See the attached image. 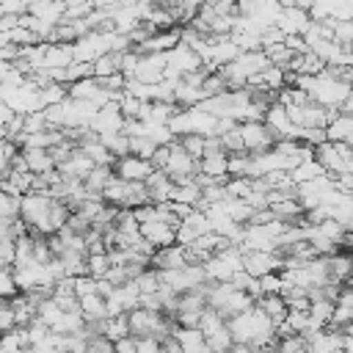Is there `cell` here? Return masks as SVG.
<instances>
[{"instance_id": "cell-1", "label": "cell", "mask_w": 353, "mask_h": 353, "mask_svg": "<svg viewBox=\"0 0 353 353\" xmlns=\"http://www.w3.org/2000/svg\"><path fill=\"white\" fill-rule=\"evenodd\" d=\"M292 85L303 88L312 102H317V105H323L328 110H342L347 97H350V88H353V83L336 77L331 69H325L320 74H295Z\"/></svg>"}, {"instance_id": "cell-2", "label": "cell", "mask_w": 353, "mask_h": 353, "mask_svg": "<svg viewBox=\"0 0 353 353\" xmlns=\"http://www.w3.org/2000/svg\"><path fill=\"white\" fill-rule=\"evenodd\" d=\"M168 127H171V132H174L176 138L190 135V132H199V135H215V130H218V116L201 110L199 105H196V108H179L176 116L168 121Z\"/></svg>"}, {"instance_id": "cell-3", "label": "cell", "mask_w": 353, "mask_h": 353, "mask_svg": "<svg viewBox=\"0 0 353 353\" xmlns=\"http://www.w3.org/2000/svg\"><path fill=\"white\" fill-rule=\"evenodd\" d=\"M165 55H168L165 77H185V74H193V72L207 69L201 52H196L193 47H188V44H182V41H179L176 47H171Z\"/></svg>"}, {"instance_id": "cell-4", "label": "cell", "mask_w": 353, "mask_h": 353, "mask_svg": "<svg viewBox=\"0 0 353 353\" xmlns=\"http://www.w3.org/2000/svg\"><path fill=\"white\" fill-rule=\"evenodd\" d=\"M163 171L174 179V182H188L199 174V160L179 143V138L174 143H168V160L163 165Z\"/></svg>"}, {"instance_id": "cell-5", "label": "cell", "mask_w": 353, "mask_h": 353, "mask_svg": "<svg viewBox=\"0 0 353 353\" xmlns=\"http://www.w3.org/2000/svg\"><path fill=\"white\" fill-rule=\"evenodd\" d=\"M240 135H243V143H245V152H268L279 143V138L273 135V130L262 121V119H248V121H240Z\"/></svg>"}, {"instance_id": "cell-6", "label": "cell", "mask_w": 353, "mask_h": 353, "mask_svg": "<svg viewBox=\"0 0 353 353\" xmlns=\"http://www.w3.org/2000/svg\"><path fill=\"white\" fill-rule=\"evenodd\" d=\"M265 124L273 130V135H276L279 141H298V138H301V130H303V127H298V124L292 121L287 105H281V102H273V105L268 108Z\"/></svg>"}, {"instance_id": "cell-7", "label": "cell", "mask_w": 353, "mask_h": 353, "mask_svg": "<svg viewBox=\"0 0 353 353\" xmlns=\"http://www.w3.org/2000/svg\"><path fill=\"white\" fill-rule=\"evenodd\" d=\"M240 52H243V50L234 44L232 36H210V41H207V52H204V63L215 72V69L232 63Z\"/></svg>"}, {"instance_id": "cell-8", "label": "cell", "mask_w": 353, "mask_h": 353, "mask_svg": "<svg viewBox=\"0 0 353 353\" xmlns=\"http://www.w3.org/2000/svg\"><path fill=\"white\" fill-rule=\"evenodd\" d=\"M116 176L127 179V182H146L152 174H154V163L146 160V157H138V154H124L116 160Z\"/></svg>"}, {"instance_id": "cell-9", "label": "cell", "mask_w": 353, "mask_h": 353, "mask_svg": "<svg viewBox=\"0 0 353 353\" xmlns=\"http://www.w3.org/2000/svg\"><path fill=\"white\" fill-rule=\"evenodd\" d=\"M245 270L254 279H262L268 273H281L284 270V256L276 251H245Z\"/></svg>"}, {"instance_id": "cell-10", "label": "cell", "mask_w": 353, "mask_h": 353, "mask_svg": "<svg viewBox=\"0 0 353 353\" xmlns=\"http://www.w3.org/2000/svg\"><path fill=\"white\" fill-rule=\"evenodd\" d=\"M165 66H168V55L165 52H141L138 69H135V80L141 83H163L165 80Z\"/></svg>"}, {"instance_id": "cell-11", "label": "cell", "mask_w": 353, "mask_h": 353, "mask_svg": "<svg viewBox=\"0 0 353 353\" xmlns=\"http://www.w3.org/2000/svg\"><path fill=\"white\" fill-rule=\"evenodd\" d=\"M97 113H99V108L94 102L69 97L63 102V130L66 127H91V121L97 119Z\"/></svg>"}, {"instance_id": "cell-12", "label": "cell", "mask_w": 353, "mask_h": 353, "mask_svg": "<svg viewBox=\"0 0 353 353\" xmlns=\"http://www.w3.org/2000/svg\"><path fill=\"white\" fill-rule=\"evenodd\" d=\"M312 14L309 8H301V6H287L281 8V17H279V28L287 33V36H303L309 28H312Z\"/></svg>"}, {"instance_id": "cell-13", "label": "cell", "mask_w": 353, "mask_h": 353, "mask_svg": "<svg viewBox=\"0 0 353 353\" xmlns=\"http://www.w3.org/2000/svg\"><path fill=\"white\" fill-rule=\"evenodd\" d=\"M124 124H127V116L121 113V105L119 102H108L99 108L97 119L91 121V130L105 135V132H124Z\"/></svg>"}, {"instance_id": "cell-14", "label": "cell", "mask_w": 353, "mask_h": 353, "mask_svg": "<svg viewBox=\"0 0 353 353\" xmlns=\"http://www.w3.org/2000/svg\"><path fill=\"white\" fill-rule=\"evenodd\" d=\"M210 232H212L210 215H207L204 210H196L193 215H188V218L179 223V229H176V243L188 245V243H193V240H199V237H204V234H210Z\"/></svg>"}, {"instance_id": "cell-15", "label": "cell", "mask_w": 353, "mask_h": 353, "mask_svg": "<svg viewBox=\"0 0 353 353\" xmlns=\"http://www.w3.org/2000/svg\"><path fill=\"white\" fill-rule=\"evenodd\" d=\"M28 14L55 28V25L66 22V0H30Z\"/></svg>"}, {"instance_id": "cell-16", "label": "cell", "mask_w": 353, "mask_h": 353, "mask_svg": "<svg viewBox=\"0 0 353 353\" xmlns=\"http://www.w3.org/2000/svg\"><path fill=\"white\" fill-rule=\"evenodd\" d=\"M309 353H342V342H345V334L342 328H320L317 334H312L309 339Z\"/></svg>"}, {"instance_id": "cell-17", "label": "cell", "mask_w": 353, "mask_h": 353, "mask_svg": "<svg viewBox=\"0 0 353 353\" xmlns=\"http://www.w3.org/2000/svg\"><path fill=\"white\" fill-rule=\"evenodd\" d=\"M74 44L69 41H47L44 50V69H69L74 63Z\"/></svg>"}, {"instance_id": "cell-18", "label": "cell", "mask_w": 353, "mask_h": 353, "mask_svg": "<svg viewBox=\"0 0 353 353\" xmlns=\"http://www.w3.org/2000/svg\"><path fill=\"white\" fill-rule=\"evenodd\" d=\"M141 234L152 243V245H157V248H165V245H174L176 243V226H171V223H165V221H143L141 223Z\"/></svg>"}, {"instance_id": "cell-19", "label": "cell", "mask_w": 353, "mask_h": 353, "mask_svg": "<svg viewBox=\"0 0 353 353\" xmlns=\"http://www.w3.org/2000/svg\"><path fill=\"white\" fill-rule=\"evenodd\" d=\"M188 262H190V256H188V248H185L182 243L157 248V254L152 256V265H154L157 270H176V268H185Z\"/></svg>"}, {"instance_id": "cell-20", "label": "cell", "mask_w": 353, "mask_h": 353, "mask_svg": "<svg viewBox=\"0 0 353 353\" xmlns=\"http://www.w3.org/2000/svg\"><path fill=\"white\" fill-rule=\"evenodd\" d=\"M174 339L179 342L182 353H212L210 350V342L204 336V331L196 325V328H185V325H176L174 328Z\"/></svg>"}, {"instance_id": "cell-21", "label": "cell", "mask_w": 353, "mask_h": 353, "mask_svg": "<svg viewBox=\"0 0 353 353\" xmlns=\"http://www.w3.org/2000/svg\"><path fill=\"white\" fill-rule=\"evenodd\" d=\"M97 163L80 149V146H74L72 149V154L58 165V171L63 174V176H72V179H85L88 174H91V168H94Z\"/></svg>"}, {"instance_id": "cell-22", "label": "cell", "mask_w": 353, "mask_h": 353, "mask_svg": "<svg viewBox=\"0 0 353 353\" xmlns=\"http://www.w3.org/2000/svg\"><path fill=\"white\" fill-rule=\"evenodd\" d=\"M199 171L207 174L212 182H229V152L204 154L199 160Z\"/></svg>"}, {"instance_id": "cell-23", "label": "cell", "mask_w": 353, "mask_h": 353, "mask_svg": "<svg viewBox=\"0 0 353 353\" xmlns=\"http://www.w3.org/2000/svg\"><path fill=\"white\" fill-rule=\"evenodd\" d=\"M176 110H179V105H176V102L154 99V102H143L141 119H143V121H152V124H168V121L176 116Z\"/></svg>"}, {"instance_id": "cell-24", "label": "cell", "mask_w": 353, "mask_h": 353, "mask_svg": "<svg viewBox=\"0 0 353 353\" xmlns=\"http://www.w3.org/2000/svg\"><path fill=\"white\" fill-rule=\"evenodd\" d=\"M22 160H25V168L33 174H50L58 168L50 149H22Z\"/></svg>"}, {"instance_id": "cell-25", "label": "cell", "mask_w": 353, "mask_h": 353, "mask_svg": "<svg viewBox=\"0 0 353 353\" xmlns=\"http://www.w3.org/2000/svg\"><path fill=\"white\" fill-rule=\"evenodd\" d=\"M80 312H83L85 323H102V320H108V298L99 295V292L83 295L80 298Z\"/></svg>"}, {"instance_id": "cell-26", "label": "cell", "mask_w": 353, "mask_h": 353, "mask_svg": "<svg viewBox=\"0 0 353 353\" xmlns=\"http://www.w3.org/2000/svg\"><path fill=\"white\" fill-rule=\"evenodd\" d=\"M218 207H221L229 218H234L237 223H251V221L256 218V212H259L251 201H245V199H234V196H229V199H226V201H221Z\"/></svg>"}, {"instance_id": "cell-27", "label": "cell", "mask_w": 353, "mask_h": 353, "mask_svg": "<svg viewBox=\"0 0 353 353\" xmlns=\"http://www.w3.org/2000/svg\"><path fill=\"white\" fill-rule=\"evenodd\" d=\"M256 306H262L268 314H270V320L279 325L281 320H287V314H290V303H287V298L281 295V292H268V295H262L259 301H256Z\"/></svg>"}, {"instance_id": "cell-28", "label": "cell", "mask_w": 353, "mask_h": 353, "mask_svg": "<svg viewBox=\"0 0 353 353\" xmlns=\"http://www.w3.org/2000/svg\"><path fill=\"white\" fill-rule=\"evenodd\" d=\"M25 350H30V334H28L25 325H17L14 331L3 334L0 353H25Z\"/></svg>"}, {"instance_id": "cell-29", "label": "cell", "mask_w": 353, "mask_h": 353, "mask_svg": "<svg viewBox=\"0 0 353 353\" xmlns=\"http://www.w3.org/2000/svg\"><path fill=\"white\" fill-rule=\"evenodd\" d=\"M328 265H331V281L336 284H347L350 276H353V254H334L328 256Z\"/></svg>"}, {"instance_id": "cell-30", "label": "cell", "mask_w": 353, "mask_h": 353, "mask_svg": "<svg viewBox=\"0 0 353 353\" xmlns=\"http://www.w3.org/2000/svg\"><path fill=\"white\" fill-rule=\"evenodd\" d=\"M130 185L132 182H127L121 176H113V182L102 190V199L108 204H113V207H127V201H130Z\"/></svg>"}, {"instance_id": "cell-31", "label": "cell", "mask_w": 353, "mask_h": 353, "mask_svg": "<svg viewBox=\"0 0 353 353\" xmlns=\"http://www.w3.org/2000/svg\"><path fill=\"white\" fill-rule=\"evenodd\" d=\"M113 176H116V168H113V165H94V168H91V174H88L83 182H85V188H88V190L102 193V190L113 182Z\"/></svg>"}, {"instance_id": "cell-32", "label": "cell", "mask_w": 353, "mask_h": 353, "mask_svg": "<svg viewBox=\"0 0 353 353\" xmlns=\"http://www.w3.org/2000/svg\"><path fill=\"white\" fill-rule=\"evenodd\" d=\"M121 72V52H105L94 61V77L105 80V77H113Z\"/></svg>"}, {"instance_id": "cell-33", "label": "cell", "mask_w": 353, "mask_h": 353, "mask_svg": "<svg viewBox=\"0 0 353 353\" xmlns=\"http://www.w3.org/2000/svg\"><path fill=\"white\" fill-rule=\"evenodd\" d=\"M99 141L110 149V154H116V157H124V154H130L132 152V138L127 135V132H105V135H99Z\"/></svg>"}, {"instance_id": "cell-34", "label": "cell", "mask_w": 353, "mask_h": 353, "mask_svg": "<svg viewBox=\"0 0 353 353\" xmlns=\"http://www.w3.org/2000/svg\"><path fill=\"white\" fill-rule=\"evenodd\" d=\"M323 174H325V168L317 163V157L303 160V163H298V165L290 171V176H292V182H295V185L309 182V179H317V176H323Z\"/></svg>"}, {"instance_id": "cell-35", "label": "cell", "mask_w": 353, "mask_h": 353, "mask_svg": "<svg viewBox=\"0 0 353 353\" xmlns=\"http://www.w3.org/2000/svg\"><path fill=\"white\" fill-rule=\"evenodd\" d=\"M116 232L121 234H141V218L130 207H119L116 212Z\"/></svg>"}, {"instance_id": "cell-36", "label": "cell", "mask_w": 353, "mask_h": 353, "mask_svg": "<svg viewBox=\"0 0 353 353\" xmlns=\"http://www.w3.org/2000/svg\"><path fill=\"white\" fill-rule=\"evenodd\" d=\"M201 0H179L174 8H171V14H174V19L176 22H182V25H190L199 14H201Z\"/></svg>"}, {"instance_id": "cell-37", "label": "cell", "mask_w": 353, "mask_h": 353, "mask_svg": "<svg viewBox=\"0 0 353 353\" xmlns=\"http://www.w3.org/2000/svg\"><path fill=\"white\" fill-rule=\"evenodd\" d=\"M69 99V83H47L41 85V102L47 105H61Z\"/></svg>"}, {"instance_id": "cell-38", "label": "cell", "mask_w": 353, "mask_h": 353, "mask_svg": "<svg viewBox=\"0 0 353 353\" xmlns=\"http://www.w3.org/2000/svg\"><path fill=\"white\" fill-rule=\"evenodd\" d=\"M36 314H39V317H41V320H44L50 328H55V325H58V320L63 317V309H61V306H58V301L50 295V298H44V301L39 303Z\"/></svg>"}, {"instance_id": "cell-39", "label": "cell", "mask_w": 353, "mask_h": 353, "mask_svg": "<svg viewBox=\"0 0 353 353\" xmlns=\"http://www.w3.org/2000/svg\"><path fill=\"white\" fill-rule=\"evenodd\" d=\"M110 268H113L110 251H102V254H88V276H94V279H105Z\"/></svg>"}, {"instance_id": "cell-40", "label": "cell", "mask_w": 353, "mask_h": 353, "mask_svg": "<svg viewBox=\"0 0 353 353\" xmlns=\"http://www.w3.org/2000/svg\"><path fill=\"white\" fill-rule=\"evenodd\" d=\"M105 334H108L113 342H119V339L130 336L132 331H130V320H127V314H116V317H108V320H105Z\"/></svg>"}, {"instance_id": "cell-41", "label": "cell", "mask_w": 353, "mask_h": 353, "mask_svg": "<svg viewBox=\"0 0 353 353\" xmlns=\"http://www.w3.org/2000/svg\"><path fill=\"white\" fill-rule=\"evenodd\" d=\"M19 292H22V290H19V281H17V276H14V268L6 265L3 273H0V295H3V301H11V298H17Z\"/></svg>"}, {"instance_id": "cell-42", "label": "cell", "mask_w": 353, "mask_h": 353, "mask_svg": "<svg viewBox=\"0 0 353 353\" xmlns=\"http://www.w3.org/2000/svg\"><path fill=\"white\" fill-rule=\"evenodd\" d=\"M22 215V196L0 193V218H19Z\"/></svg>"}, {"instance_id": "cell-43", "label": "cell", "mask_w": 353, "mask_h": 353, "mask_svg": "<svg viewBox=\"0 0 353 353\" xmlns=\"http://www.w3.org/2000/svg\"><path fill=\"white\" fill-rule=\"evenodd\" d=\"M179 143L196 157V160H201L204 154H207V135H199V132H190V135H182L179 138Z\"/></svg>"}, {"instance_id": "cell-44", "label": "cell", "mask_w": 353, "mask_h": 353, "mask_svg": "<svg viewBox=\"0 0 353 353\" xmlns=\"http://www.w3.org/2000/svg\"><path fill=\"white\" fill-rule=\"evenodd\" d=\"M157 149H160V143H157V141H152L149 135H132V152H130V154H138V157L152 160Z\"/></svg>"}, {"instance_id": "cell-45", "label": "cell", "mask_w": 353, "mask_h": 353, "mask_svg": "<svg viewBox=\"0 0 353 353\" xmlns=\"http://www.w3.org/2000/svg\"><path fill=\"white\" fill-rule=\"evenodd\" d=\"M85 339H88L85 353H116V342L108 334H91Z\"/></svg>"}, {"instance_id": "cell-46", "label": "cell", "mask_w": 353, "mask_h": 353, "mask_svg": "<svg viewBox=\"0 0 353 353\" xmlns=\"http://www.w3.org/2000/svg\"><path fill=\"white\" fill-rule=\"evenodd\" d=\"M119 105H121V113H124L127 119H141L143 99H138V97H132L130 91H124V94H121V99H119Z\"/></svg>"}, {"instance_id": "cell-47", "label": "cell", "mask_w": 353, "mask_h": 353, "mask_svg": "<svg viewBox=\"0 0 353 353\" xmlns=\"http://www.w3.org/2000/svg\"><path fill=\"white\" fill-rule=\"evenodd\" d=\"M50 130V121L44 116V110H36V113H25V121H22V132H44Z\"/></svg>"}, {"instance_id": "cell-48", "label": "cell", "mask_w": 353, "mask_h": 353, "mask_svg": "<svg viewBox=\"0 0 353 353\" xmlns=\"http://www.w3.org/2000/svg\"><path fill=\"white\" fill-rule=\"evenodd\" d=\"M334 39L342 47H350L353 50V19H336L334 22Z\"/></svg>"}, {"instance_id": "cell-49", "label": "cell", "mask_w": 353, "mask_h": 353, "mask_svg": "<svg viewBox=\"0 0 353 353\" xmlns=\"http://www.w3.org/2000/svg\"><path fill=\"white\" fill-rule=\"evenodd\" d=\"M298 141H303V143H309V146H314V149H317L320 143H325V141H328V130H325V127H303Z\"/></svg>"}, {"instance_id": "cell-50", "label": "cell", "mask_w": 353, "mask_h": 353, "mask_svg": "<svg viewBox=\"0 0 353 353\" xmlns=\"http://www.w3.org/2000/svg\"><path fill=\"white\" fill-rule=\"evenodd\" d=\"M94 74V63H85V61H74L69 69H66V83H77V80H85Z\"/></svg>"}, {"instance_id": "cell-51", "label": "cell", "mask_w": 353, "mask_h": 353, "mask_svg": "<svg viewBox=\"0 0 353 353\" xmlns=\"http://www.w3.org/2000/svg\"><path fill=\"white\" fill-rule=\"evenodd\" d=\"M19 323H17V312H14V306H11V301H3V306H0V331L6 334V331H14Z\"/></svg>"}, {"instance_id": "cell-52", "label": "cell", "mask_w": 353, "mask_h": 353, "mask_svg": "<svg viewBox=\"0 0 353 353\" xmlns=\"http://www.w3.org/2000/svg\"><path fill=\"white\" fill-rule=\"evenodd\" d=\"M138 353H165L160 336H138Z\"/></svg>"}, {"instance_id": "cell-53", "label": "cell", "mask_w": 353, "mask_h": 353, "mask_svg": "<svg viewBox=\"0 0 353 353\" xmlns=\"http://www.w3.org/2000/svg\"><path fill=\"white\" fill-rule=\"evenodd\" d=\"M259 287H262V295H268V292H281L284 279H281V273H268V276L259 279Z\"/></svg>"}, {"instance_id": "cell-54", "label": "cell", "mask_w": 353, "mask_h": 353, "mask_svg": "<svg viewBox=\"0 0 353 353\" xmlns=\"http://www.w3.org/2000/svg\"><path fill=\"white\" fill-rule=\"evenodd\" d=\"M30 8V0H0V17L3 14H28Z\"/></svg>"}, {"instance_id": "cell-55", "label": "cell", "mask_w": 353, "mask_h": 353, "mask_svg": "<svg viewBox=\"0 0 353 353\" xmlns=\"http://www.w3.org/2000/svg\"><path fill=\"white\" fill-rule=\"evenodd\" d=\"M116 353H138V336H124L116 342Z\"/></svg>"}, {"instance_id": "cell-56", "label": "cell", "mask_w": 353, "mask_h": 353, "mask_svg": "<svg viewBox=\"0 0 353 353\" xmlns=\"http://www.w3.org/2000/svg\"><path fill=\"white\" fill-rule=\"evenodd\" d=\"M165 160H168V146H160V149L154 152L152 163H154V168H163V165H165Z\"/></svg>"}, {"instance_id": "cell-57", "label": "cell", "mask_w": 353, "mask_h": 353, "mask_svg": "<svg viewBox=\"0 0 353 353\" xmlns=\"http://www.w3.org/2000/svg\"><path fill=\"white\" fill-rule=\"evenodd\" d=\"M91 3H94V8H105V11H110V8L121 6V0H91Z\"/></svg>"}, {"instance_id": "cell-58", "label": "cell", "mask_w": 353, "mask_h": 353, "mask_svg": "<svg viewBox=\"0 0 353 353\" xmlns=\"http://www.w3.org/2000/svg\"><path fill=\"white\" fill-rule=\"evenodd\" d=\"M229 353H256V350H254V347H251V345H245V342H234V345H232V350H229Z\"/></svg>"}, {"instance_id": "cell-59", "label": "cell", "mask_w": 353, "mask_h": 353, "mask_svg": "<svg viewBox=\"0 0 353 353\" xmlns=\"http://www.w3.org/2000/svg\"><path fill=\"white\" fill-rule=\"evenodd\" d=\"M345 334V331H342ZM342 353H353V339L350 336H345V342H342Z\"/></svg>"}, {"instance_id": "cell-60", "label": "cell", "mask_w": 353, "mask_h": 353, "mask_svg": "<svg viewBox=\"0 0 353 353\" xmlns=\"http://www.w3.org/2000/svg\"><path fill=\"white\" fill-rule=\"evenodd\" d=\"M154 3H157V6H163V8H174L179 0H154Z\"/></svg>"}, {"instance_id": "cell-61", "label": "cell", "mask_w": 353, "mask_h": 353, "mask_svg": "<svg viewBox=\"0 0 353 353\" xmlns=\"http://www.w3.org/2000/svg\"><path fill=\"white\" fill-rule=\"evenodd\" d=\"M342 331H345V336H350V339H353V323H347Z\"/></svg>"}, {"instance_id": "cell-62", "label": "cell", "mask_w": 353, "mask_h": 353, "mask_svg": "<svg viewBox=\"0 0 353 353\" xmlns=\"http://www.w3.org/2000/svg\"><path fill=\"white\" fill-rule=\"evenodd\" d=\"M201 3H207V6H212V3H218V0H201Z\"/></svg>"}, {"instance_id": "cell-63", "label": "cell", "mask_w": 353, "mask_h": 353, "mask_svg": "<svg viewBox=\"0 0 353 353\" xmlns=\"http://www.w3.org/2000/svg\"><path fill=\"white\" fill-rule=\"evenodd\" d=\"M350 146H353V141H350Z\"/></svg>"}, {"instance_id": "cell-64", "label": "cell", "mask_w": 353, "mask_h": 353, "mask_svg": "<svg viewBox=\"0 0 353 353\" xmlns=\"http://www.w3.org/2000/svg\"><path fill=\"white\" fill-rule=\"evenodd\" d=\"M350 83H353V77H350Z\"/></svg>"}]
</instances>
